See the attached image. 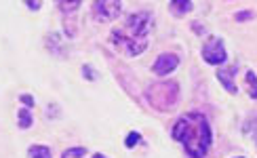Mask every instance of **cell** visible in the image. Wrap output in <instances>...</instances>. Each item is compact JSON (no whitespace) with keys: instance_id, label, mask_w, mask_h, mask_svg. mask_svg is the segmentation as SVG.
<instances>
[{"instance_id":"8fae6325","label":"cell","mask_w":257,"mask_h":158,"mask_svg":"<svg viewBox=\"0 0 257 158\" xmlns=\"http://www.w3.org/2000/svg\"><path fill=\"white\" fill-rule=\"evenodd\" d=\"M28 156H30V158H53V154H51V147H47V145H40V143L30 145V147H28Z\"/></svg>"},{"instance_id":"7a4b0ae2","label":"cell","mask_w":257,"mask_h":158,"mask_svg":"<svg viewBox=\"0 0 257 158\" xmlns=\"http://www.w3.org/2000/svg\"><path fill=\"white\" fill-rule=\"evenodd\" d=\"M146 99L148 103L156 110H173L177 101H179V84L173 80H167V82H156L148 89L146 93Z\"/></svg>"},{"instance_id":"277c9868","label":"cell","mask_w":257,"mask_h":158,"mask_svg":"<svg viewBox=\"0 0 257 158\" xmlns=\"http://www.w3.org/2000/svg\"><path fill=\"white\" fill-rule=\"evenodd\" d=\"M152 28H154L152 13H148V11H137V13L126 17V24H124L122 30L126 32V34L135 36V38H148Z\"/></svg>"},{"instance_id":"44dd1931","label":"cell","mask_w":257,"mask_h":158,"mask_svg":"<svg viewBox=\"0 0 257 158\" xmlns=\"http://www.w3.org/2000/svg\"><path fill=\"white\" fill-rule=\"evenodd\" d=\"M234 158H244V156H234Z\"/></svg>"},{"instance_id":"9c48e42d","label":"cell","mask_w":257,"mask_h":158,"mask_svg":"<svg viewBox=\"0 0 257 158\" xmlns=\"http://www.w3.org/2000/svg\"><path fill=\"white\" fill-rule=\"evenodd\" d=\"M192 9H194V3H192V0H171V3H169L171 15H175V17L188 15Z\"/></svg>"},{"instance_id":"8992f818","label":"cell","mask_w":257,"mask_h":158,"mask_svg":"<svg viewBox=\"0 0 257 158\" xmlns=\"http://www.w3.org/2000/svg\"><path fill=\"white\" fill-rule=\"evenodd\" d=\"M122 3L120 0H97L93 3V15L101 21H112L120 15Z\"/></svg>"},{"instance_id":"5b68a950","label":"cell","mask_w":257,"mask_h":158,"mask_svg":"<svg viewBox=\"0 0 257 158\" xmlns=\"http://www.w3.org/2000/svg\"><path fill=\"white\" fill-rule=\"evenodd\" d=\"M200 55H202V61L209 63V66H221V63L228 61V51H226V45H223L221 38L207 40L200 51Z\"/></svg>"},{"instance_id":"9a60e30c","label":"cell","mask_w":257,"mask_h":158,"mask_svg":"<svg viewBox=\"0 0 257 158\" xmlns=\"http://www.w3.org/2000/svg\"><path fill=\"white\" fill-rule=\"evenodd\" d=\"M139 141H142V133H137V131L128 133V135L124 137V145H126V147H135Z\"/></svg>"},{"instance_id":"7c38bea8","label":"cell","mask_w":257,"mask_h":158,"mask_svg":"<svg viewBox=\"0 0 257 158\" xmlns=\"http://www.w3.org/2000/svg\"><path fill=\"white\" fill-rule=\"evenodd\" d=\"M87 156V147L84 145H74L61 152V158H84Z\"/></svg>"},{"instance_id":"d6986e66","label":"cell","mask_w":257,"mask_h":158,"mask_svg":"<svg viewBox=\"0 0 257 158\" xmlns=\"http://www.w3.org/2000/svg\"><path fill=\"white\" fill-rule=\"evenodd\" d=\"M26 7H28L30 11H38V9L42 7V3H28V0H26Z\"/></svg>"},{"instance_id":"6da1fadb","label":"cell","mask_w":257,"mask_h":158,"mask_svg":"<svg viewBox=\"0 0 257 158\" xmlns=\"http://www.w3.org/2000/svg\"><path fill=\"white\" fill-rule=\"evenodd\" d=\"M171 137L184 145L190 158H205L213 145V131L205 114L188 112L175 120Z\"/></svg>"},{"instance_id":"ffe728a7","label":"cell","mask_w":257,"mask_h":158,"mask_svg":"<svg viewBox=\"0 0 257 158\" xmlns=\"http://www.w3.org/2000/svg\"><path fill=\"white\" fill-rule=\"evenodd\" d=\"M91 158H108V156H105V154H101V152H97V154H93Z\"/></svg>"},{"instance_id":"4fadbf2b","label":"cell","mask_w":257,"mask_h":158,"mask_svg":"<svg viewBox=\"0 0 257 158\" xmlns=\"http://www.w3.org/2000/svg\"><path fill=\"white\" fill-rule=\"evenodd\" d=\"M244 80H247V84H249V95L253 99H257V74L253 70H247V74H244Z\"/></svg>"},{"instance_id":"5bb4252c","label":"cell","mask_w":257,"mask_h":158,"mask_svg":"<svg viewBox=\"0 0 257 158\" xmlns=\"http://www.w3.org/2000/svg\"><path fill=\"white\" fill-rule=\"evenodd\" d=\"M80 0H72V3H57V9L63 13H72V11H78Z\"/></svg>"},{"instance_id":"30bf717a","label":"cell","mask_w":257,"mask_h":158,"mask_svg":"<svg viewBox=\"0 0 257 158\" xmlns=\"http://www.w3.org/2000/svg\"><path fill=\"white\" fill-rule=\"evenodd\" d=\"M17 124H19L21 131L32 129V124H34V116H32L30 108H19V112H17Z\"/></svg>"},{"instance_id":"ac0fdd59","label":"cell","mask_w":257,"mask_h":158,"mask_svg":"<svg viewBox=\"0 0 257 158\" xmlns=\"http://www.w3.org/2000/svg\"><path fill=\"white\" fill-rule=\"evenodd\" d=\"M82 76H84V80H95L97 78V72H95L91 66H82Z\"/></svg>"},{"instance_id":"ba28073f","label":"cell","mask_w":257,"mask_h":158,"mask_svg":"<svg viewBox=\"0 0 257 158\" xmlns=\"http://www.w3.org/2000/svg\"><path fill=\"white\" fill-rule=\"evenodd\" d=\"M217 80L221 82V87L226 89L228 93H232V95H236L238 93V87H236V82H234V72H230V70H217Z\"/></svg>"},{"instance_id":"52a82bcc","label":"cell","mask_w":257,"mask_h":158,"mask_svg":"<svg viewBox=\"0 0 257 158\" xmlns=\"http://www.w3.org/2000/svg\"><path fill=\"white\" fill-rule=\"evenodd\" d=\"M179 61L181 59L177 53H163V55H158L156 61L152 63V72L156 76H169V74L179 66Z\"/></svg>"},{"instance_id":"3957f363","label":"cell","mask_w":257,"mask_h":158,"mask_svg":"<svg viewBox=\"0 0 257 158\" xmlns=\"http://www.w3.org/2000/svg\"><path fill=\"white\" fill-rule=\"evenodd\" d=\"M110 40H112V45L122 51L126 57H137V55H142V53L148 49V38H135L131 34H126L124 30H114L112 34H110Z\"/></svg>"},{"instance_id":"e0dca14e","label":"cell","mask_w":257,"mask_h":158,"mask_svg":"<svg viewBox=\"0 0 257 158\" xmlns=\"http://www.w3.org/2000/svg\"><path fill=\"white\" fill-rule=\"evenodd\" d=\"M19 101L24 103L26 108H30V110L34 108V103H36V101H34V97H32V95H28V93H21V95H19Z\"/></svg>"},{"instance_id":"2e32d148","label":"cell","mask_w":257,"mask_h":158,"mask_svg":"<svg viewBox=\"0 0 257 158\" xmlns=\"http://www.w3.org/2000/svg\"><path fill=\"white\" fill-rule=\"evenodd\" d=\"M234 19L238 21V24H242V21H249V19H255V11H236L234 13Z\"/></svg>"}]
</instances>
